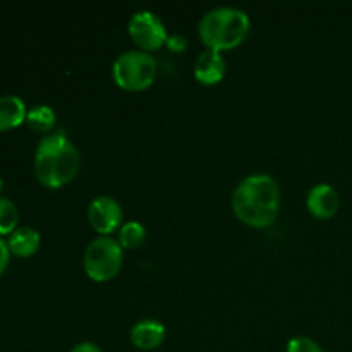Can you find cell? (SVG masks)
Returning <instances> with one entry per match:
<instances>
[{
  "label": "cell",
  "mask_w": 352,
  "mask_h": 352,
  "mask_svg": "<svg viewBox=\"0 0 352 352\" xmlns=\"http://www.w3.org/2000/svg\"><path fill=\"white\" fill-rule=\"evenodd\" d=\"M40 243V234L33 227H17L12 234H9V239H7L10 253L19 258H26L36 253Z\"/></svg>",
  "instance_id": "obj_12"
},
{
  "label": "cell",
  "mask_w": 352,
  "mask_h": 352,
  "mask_svg": "<svg viewBox=\"0 0 352 352\" xmlns=\"http://www.w3.org/2000/svg\"><path fill=\"white\" fill-rule=\"evenodd\" d=\"M2 186H3V182H2V177H0V191H2Z\"/></svg>",
  "instance_id": "obj_20"
},
{
  "label": "cell",
  "mask_w": 352,
  "mask_h": 352,
  "mask_svg": "<svg viewBox=\"0 0 352 352\" xmlns=\"http://www.w3.org/2000/svg\"><path fill=\"white\" fill-rule=\"evenodd\" d=\"M122 261L124 253L119 241L110 236H100L86 248L82 267L91 280L107 282L119 274Z\"/></svg>",
  "instance_id": "obj_5"
},
{
  "label": "cell",
  "mask_w": 352,
  "mask_h": 352,
  "mask_svg": "<svg viewBox=\"0 0 352 352\" xmlns=\"http://www.w3.org/2000/svg\"><path fill=\"white\" fill-rule=\"evenodd\" d=\"M113 81L129 91H141L151 86L157 76V60L143 50H129L116 58L112 67Z\"/></svg>",
  "instance_id": "obj_4"
},
{
  "label": "cell",
  "mask_w": 352,
  "mask_h": 352,
  "mask_svg": "<svg viewBox=\"0 0 352 352\" xmlns=\"http://www.w3.org/2000/svg\"><path fill=\"white\" fill-rule=\"evenodd\" d=\"M144 237H146V230H144L143 223L131 220V222L122 223L117 241L122 250H138L144 243Z\"/></svg>",
  "instance_id": "obj_14"
},
{
  "label": "cell",
  "mask_w": 352,
  "mask_h": 352,
  "mask_svg": "<svg viewBox=\"0 0 352 352\" xmlns=\"http://www.w3.org/2000/svg\"><path fill=\"white\" fill-rule=\"evenodd\" d=\"M306 205H308L311 215H315L316 219H330L339 210L340 199L333 186L316 184L315 188L309 189Z\"/></svg>",
  "instance_id": "obj_9"
},
{
  "label": "cell",
  "mask_w": 352,
  "mask_h": 352,
  "mask_svg": "<svg viewBox=\"0 0 352 352\" xmlns=\"http://www.w3.org/2000/svg\"><path fill=\"white\" fill-rule=\"evenodd\" d=\"M165 45H167L172 52H184L186 47H188V40H186L184 34H172V36H168Z\"/></svg>",
  "instance_id": "obj_17"
},
{
  "label": "cell",
  "mask_w": 352,
  "mask_h": 352,
  "mask_svg": "<svg viewBox=\"0 0 352 352\" xmlns=\"http://www.w3.org/2000/svg\"><path fill=\"white\" fill-rule=\"evenodd\" d=\"M55 120H57V116L54 109L48 105H36L28 110L26 122L36 133H48L55 126Z\"/></svg>",
  "instance_id": "obj_13"
},
{
  "label": "cell",
  "mask_w": 352,
  "mask_h": 352,
  "mask_svg": "<svg viewBox=\"0 0 352 352\" xmlns=\"http://www.w3.org/2000/svg\"><path fill=\"white\" fill-rule=\"evenodd\" d=\"M19 222V210L9 198H0V236L12 234Z\"/></svg>",
  "instance_id": "obj_15"
},
{
  "label": "cell",
  "mask_w": 352,
  "mask_h": 352,
  "mask_svg": "<svg viewBox=\"0 0 352 352\" xmlns=\"http://www.w3.org/2000/svg\"><path fill=\"white\" fill-rule=\"evenodd\" d=\"M251 28L250 16L237 7H215L199 21V38L210 50H230L244 41Z\"/></svg>",
  "instance_id": "obj_3"
},
{
  "label": "cell",
  "mask_w": 352,
  "mask_h": 352,
  "mask_svg": "<svg viewBox=\"0 0 352 352\" xmlns=\"http://www.w3.org/2000/svg\"><path fill=\"white\" fill-rule=\"evenodd\" d=\"M88 219L96 232L102 236H109L122 227V206L112 196H96L89 203Z\"/></svg>",
  "instance_id": "obj_7"
},
{
  "label": "cell",
  "mask_w": 352,
  "mask_h": 352,
  "mask_svg": "<svg viewBox=\"0 0 352 352\" xmlns=\"http://www.w3.org/2000/svg\"><path fill=\"white\" fill-rule=\"evenodd\" d=\"M81 165V155L67 134H48L38 143L34 153V174L47 188H62L76 177Z\"/></svg>",
  "instance_id": "obj_2"
},
{
  "label": "cell",
  "mask_w": 352,
  "mask_h": 352,
  "mask_svg": "<svg viewBox=\"0 0 352 352\" xmlns=\"http://www.w3.org/2000/svg\"><path fill=\"white\" fill-rule=\"evenodd\" d=\"M280 208V188L268 174H251L237 184L232 195V210L250 227L272 226Z\"/></svg>",
  "instance_id": "obj_1"
},
{
  "label": "cell",
  "mask_w": 352,
  "mask_h": 352,
  "mask_svg": "<svg viewBox=\"0 0 352 352\" xmlns=\"http://www.w3.org/2000/svg\"><path fill=\"white\" fill-rule=\"evenodd\" d=\"M129 34L134 43L148 54L151 50H158L160 47H164L168 40L164 21L150 10H140L131 17Z\"/></svg>",
  "instance_id": "obj_6"
},
{
  "label": "cell",
  "mask_w": 352,
  "mask_h": 352,
  "mask_svg": "<svg viewBox=\"0 0 352 352\" xmlns=\"http://www.w3.org/2000/svg\"><path fill=\"white\" fill-rule=\"evenodd\" d=\"M26 103L16 95L0 96V131H9L26 120Z\"/></svg>",
  "instance_id": "obj_11"
},
{
  "label": "cell",
  "mask_w": 352,
  "mask_h": 352,
  "mask_svg": "<svg viewBox=\"0 0 352 352\" xmlns=\"http://www.w3.org/2000/svg\"><path fill=\"white\" fill-rule=\"evenodd\" d=\"M165 339V325L158 320H141L131 329V342L138 349L150 351L160 346Z\"/></svg>",
  "instance_id": "obj_10"
},
{
  "label": "cell",
  "mask_w": 352,
  "mask_h": 352,
  "mask_svg": "<svg viewBox=\"0 0 352 352\" xmlns=\"http://www.w3.org/2000/svg\"><path fill=\"white\" fill-rule=\"evenodd\" d=\"M226 71V58H223L222 54L217 50L206 48V50L201 52L195 60V78L198 79L201 85H217V82H220L223 79Z\"/></svg>",
  "instance_id": "obj_8"
},
{
  "label": "cell",
  "mask_w": 352,
  "mask_h": 352,
  "mask_svg": "<svg viewBox=\"0 0 352 352\" xmlns=\"http://www.w3.org/2000/svg\"><path fill=\"white\" fill-rule=\"evenodd\" d=\"M71 352H102V349L93 342H79L72 347Z\"/></svg>",
  "instance_id": "obj_19"
},
{
  "label": "cell",
  "mask_w": 352,
  "mask_h": 352,
  "mask_svg": "<svg viewBox=\"0 0 352 352\" xmlns=\"http://www.w3.org/2000/svg\"><path fill=\"white\" fill-rule=\"evenodd\" d=\"M287 352H325L318 342L309 337H294L289 340Z\"/></svg>",
  "instance_id": "obj_16"
},
{
  "label": "cell",
  "mask_w": 352,
  "mask_h": 352,
  "mask_svg": "<svg viewBox=\"0 0 352 352\" xmlns=\"http://www.w3.org/2000/svg\"><path fill=\"white\" fill-rule=\"evenodd\" d=\"M9 258H10V250L7 246V241H3L0 237V275L7 270L9 267Z\"/></svg>",
  "instance_id": "obj_18"
}]
</instances>
